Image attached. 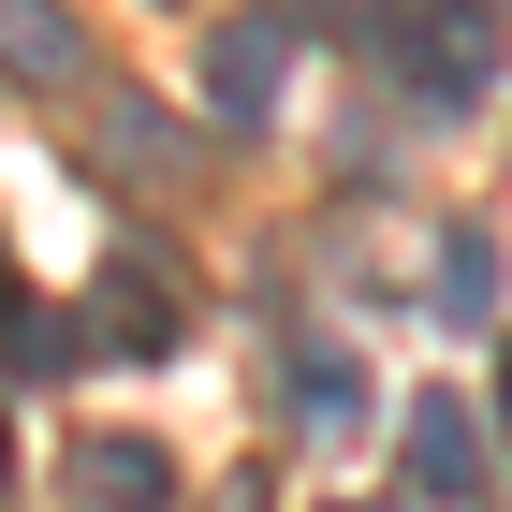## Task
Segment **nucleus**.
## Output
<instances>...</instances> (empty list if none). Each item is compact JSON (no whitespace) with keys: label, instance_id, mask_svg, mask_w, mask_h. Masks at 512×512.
Listing matches in <instances>:
<instances>
[{"label":"nucleus","instance_id":"39448f33","mask_svg":"<svg viewBox=\"0 0 512 512\" xmlns=\"http://www.w3.org/2000/svg\"><path fill=\"white\" fill-rule=\"evenodd\" d=\"M103 352H176V278L161 264H103V322H88Z\"/></svg>","mask_w":512,"mask_h":512},{"label":"nucleus","instance_id":"20e7f679","mask_svg":"<svg viewBox=\"0 0 512 512\" xmlns=\"http://www.w3.org/2000/svg\"><path fill=\"white\" fill-rule=\"evenodd\" d=\"M74 512H176V469L147 439H88L74 454Z\"/></svg>","mask_w":512,"mask_h":512},{"label":"nucleus","instance_id":"1a4fd4ad","mask_svg":"<svg viewBox=\"0 0 512 512\" xmlns=\"http://www.w3.org/2000/svg\"><path fill=\"white\" fill-rule=\"evenodd\" d=\"M74 352H88V337L59 308H15V293H0V366H74Z\"/></svg>","mask_w":512,"mask_h":512},{"label":"nucleus","instance_id":"9b49d317","mask_svg":"<svg viewBox=\"0 0 512 512\" xmlns=\"http://www.w3.org/2000/svg\"><path fill=\"white\" fill-rule=\"evenodd\" d=\"M498 439H512V337H498Z\"/></svg>","mask_w":512,"mask_h":512},{"label":"nucleus","instance_id":"9d476101","mask_svg":"<svg viewBox=\"0 0 512 512\" xmlns=\"http://www.w3.org/2000/svg\"><path fill=\"white\" fill-rule=\"evenodd\" d=\"M293 15H337V30H352V15H381V0H293Z\"/></svg>","mask_w":512,"mask_h":512},{"label":"nucleus","instance_id":"2eb2a0df","mask_svg":"<svg viewBox=\"0 0 512 512\" xmlns=\"http://www.w3.org/2000/svg\"><path fill=\"white\" fill-rule=\"evenodd\" d=\"M352 512H366V498H352Z\"/></svg>","mask_w":512,"mask_h":512},{"label":"nucleus","instance_id":"f8f14e48","mask_svg":"<svg viewBox=\"0 0 512 512\" xmlns=\"http://www.w3.org/2000/svg\"><path fill=\"white\" fill-rule=\"evenodd\" d=\"M220 512H264V483H220Z\"/></svg>","mask_w":512,"mask_h":512},{"label":"nucleus","instance_id":"f257e3e1","mask_svg":"<svg viewBox=\"0 0 512 512\" xmlns=\"http://www.w3.org/2000/svg\"><path fill=\"white\" fill-rule=\"evenodd\" d=\"M278 74H293V15H235L205 44V103L220 118H278Z\"/></svg>","mask_w":512,"mask_h":512},{"label":"nucleus","instance_id":"f03ea898","mask_svg":"<svg viewBox=\"0 0 512 512\" xmlns=\"http://www.w3.org/2000/svg\"><path fill=\"white\" fill-rule=\"evenodd\" d=\"M410 498H483V410L469 395H410Z\"/></svg>","mask_w":512,"mask_h":512},{"label":"nucleus","instance_id":"0eeeda50","mask_svg":"<svg viewBox=\"0 0 512 512\" xmlns=\"http://www.w3.org/2000/svg\"><path fill=\"white\" fill-rule=\"evenodd\" d=\"M293 425H308V439H352V425H366L352 352H293Z\"/></svg>","mask_w":512,"mask_h":512},{"label":"nucleus","instance_id":"423d86ee","mask_svg":"<svg viewBox=\"0 0 512 512\" xmlns=\"http://www.w3.org/2000/svg\"><path fill=\"white\" fill-rule=\"evenodd\" d=\"M439 322H454V337H483V322H498V235H483V220H454V235H439Z\"/></svg>","mask_w":512,"mask_h":512},{"label":"nucleus","instance_id":"7ed1b4c3","mask_svg":"<svg viewBox=\"0 0 512 512\" xmlns=\"http://www.w3.org/2000/svg\"><path fill=\"white\" fill-rule=\"evenodd\" d=\"M483 59H498V15H469V0H439V15H410V88L425 103H469Z\"/></svg>","mask_w":512,"mask_h":512},{"label":"nucleus","instance_id":"ddd939ff","mask_svg":"<svg viewBox=\"0 0 512 512\" xmlns=\"http://www.w3.org/2000/svg\"><path fill=\"white\" fill-rule=\"evenodd\" d=\"M469 15H512V0H469Z\"/></svg>","mask_w":512,"mask_h":512},{"label":"nucleus","instance_id":"6e6552de","mask_svg":"<svg viewBox=\"0 0 512 512\" xmlns=\"http://www.w3.org/2000/svg\"><path fill=\"white\" fill-rule=\"evenodd\" d=\"M0 59H30V74H74L88 44H74V15H59V0H0Z\"/></svg>","mask_w":512,"mask_h":512},{"label":"nucleus","instance_id":"4468645a","mask_svg":"<svg viewBox=\"0 0 512 512\" xmlns=\"http://www.w3.org/2000/svg\"><path fill=\"white\" fill-rule=\"evenodd\" d=\"M0 293H15V264H0Z\"/></svg>","mask_w":512,"mask_h":512}]
</instances>
